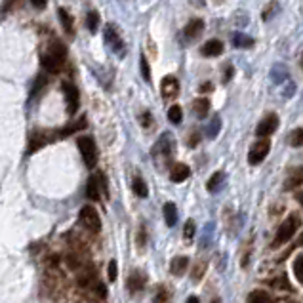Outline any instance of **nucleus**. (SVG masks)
<instances>
[{
	"instance_id": "1",
	"label": "nucleus",
	"mask_w": 303,
	"mask_h": 303,
	"mask_svg": "<svg viewBox=\"0 0 303 303\" xmlns=\"http://www.w3.org/2000/svg\"><path fill=\"white\" fill-rule=\"evenodd\" d=\"M86 128V115L78 118L77 122H73V124L65 126V128H57V130H32L29 133V147H27V155H32V153H37L39 149L46 147L50 143H54V141H59V140H65V138H69L73 133H77L78 130H84Z\"/></svg>"
},
{
	"instance_id": "2",
	"label": "nucleus",
	"mask_w": 303,
	"mask_h": 303,
	"mask_svg": "<svg viewBox=\"0 0 303 303\" xmlns=\"http://www.w3.org/2000/svg\"><path fill=\"white\" fill-rule=\"evenodd\" d=\"M67 61V48L61 40L54 39L48 44L46 52L40 55V63H42V69L50 73V75H57L61 73L63 65Z\"/></svg>"
},
{
	"instance_id": "3",
	"label": "nucleus",
	"mask_w": 303,
	"mask_h": 303,
	"mask_svg": "<svg viewBox=\"0 0 303 303\" xmlns=\"http://www.w3.org/2000/svg\"><path fill=\"white\" fill-rule=\"evenodd\" d=\"M151 156H153V160H155L158 170H166L172 164V160H174V156H176V140H174V133L170 132L160 133V138L153 145Z\"/></svg>"
},
{
	"instance_id": "4",
	"label": "nucleus",
	"mask_w": 303,
	"mask_h": 303,
	"mask_svg": "<svg viewBox=\"0 0 303 303\" xmlns=\"http://www.w3.org/2000/svg\"><path fill=\"white\" fill-rule=\"evenodd\" d=\"M299 227H301V218L297 216V214H290L282 223H280L279 231L275 234V241H273V248H279L282 244H286L288 241H292L294 239L295 231H299Z\"/></svg>"
},
{
	"instance_id": "5",
	"label": "nucleus",
	"mask_w": 303,
	"mask_h": 303,
	"mask_svg": "<svg viewBox=\"0 0 303 303\" xmlns=\"http://www.w3.org/2000/svg\"><path fill=\"white\" fill-rule=\"evenodd\" d=\"M109 196V187H107V178L103 172H95L90 176L88 183H86V198L92 202H101V194Z\"/></svg>"
},
{
	"instance_id": "6",
	"label": "nucleus",
	"mask_w": 303,
	"mask_h": 303,
	"mask_svg": "<svg viewBox=\"0 0 303 303\" xmlns=\"http://www.w3.org/2000/svg\"><path fill=\"white\" fill-rule=\"evenodd\" d=\"M77 145L80 149V155H82V160H84L86 168H95L97 166V145H95V141H93L92 136H82V138H78L77 140Z\"/></svg>"
},
{
	"instance_id": "7",
	"label": "nucleus",
	"mask_w": 303,
	"mask_h": 303,
	"mask_svg": "<svg viewBox=\"0 0 303 303\" xmlns=\"http://www.w3.org/2000/svg\"><path fill=\"white\" fill-rule=\"evenodd\" d=\"M103 40H105V44L115 52V55H118V57H124L126 55L124 40L120 39V32L117 31V27L113 23L105 25V29H103Z\"/></svg>"
},
{
	"instance_id": "8",
	"label": "nucleus",
	"mask_w": 303,
	"mask_h": 303,
	"mask_svg": "<svg viewBox=\"0 0 303 303\" xmlns=\"http://www.w3.org/2000/svg\"><path fill=\"white\" fill-rule=\"evenodd\" d=\"M78 221H80V225L84 227V229L92 231V233H99L101 231L99 214H97V210H95L93 206H90V204H86V206L80 208V212H78Z\"/></svg>"
},
{
	"instance_id": "9",
	"label": "nucleus",
	"mask_w": 303,
	"mask_h": 303,
	"mask_svg": "<svg viewBox=\"0 0 303 303\" xmlns=\"http://www.w3.org/2000/svg\"><path fill=\"white\" fill-rule=\"evenodd\" d=\"M271 149V141L269 140H257L248 151V164L250 166H257L265 160V156L269 155Z\"/></svg>"
},
{
	"instance_id": "10",
	"label": "nucleus",
	"mask_w": 303,
	"mask_h": 303,
	"mask_svg": "<svg viewBox=\"0 0 303 303\" xmlns=\"http://www.w3.org/2000/svg\"><path fill=\"white\" fill-rule=\"evenodd\" d=\"M61 90L65 93V103H67V113L69 115H75L80 107V93H78V88L75 84H71L69 80H63L61 82Z\"/></svg>"
},
{
	"instance_id": "11",
	"label": "nucleus",
	"mask_w": 303,
	"mask_h": 303,
	"mask_svg": "<svg viewBox=\"0 0 303 303\" xmlns=\"http://www.w3.org/2000/svg\"><path fill=\"white\" fill-rule=\"evenodd\" d=\"M147 286V273L141 269H132L126 280V288L130 290V294H140Z\"/></svg>"
},
{
	"instance_id": "12",
	"label": "nucleus",
	"mask_w": 303,
	"mask_h": 303,
	"mask_svg": "<svg viewBox=\"0 0 303 303\" xmlns=\"http://www.w3.org/2000/svg\"><path fill=\"white\" fill-rule=\"evenodd\" d=\"M160 93L164 101H172L178 97L179 93V80L174 75H166L160 82Z\"/></svg>"
},
{
	"instance_id": "13",
	"label": "nucleus",
	"mask_w": 303,
	"mask_h": 303,
	"mask_svg": "<svg viewBox=\"0 0 303 303\" xmlns=\"http://www.w3.org/2000/svg\"><path fill=\"white\" fill-rule=\"evenodd\" d=\"M279 115H267V117L261 118V122L257 124L256 128V136L257 138H267V136H271L273 132H277V128H279Z\"/></svg>"
},
{
	"instance_id": "14",
	"label": "nucleus",
	"mask_w": 303,
	"mask_h": 303,
	"mask_svg": "<svg viewBox=\"0 0 303 303\" xmlns=\"http://www.w3.org/2000/svg\"><path fill=\"white\" fill-rule=\"evenodd\" d=\"M223 42L218 39H212L208 40V42H204L200 48V54L204 55V57H218V55L223 54Z\"/></svg>"
},
{
	"instance_id": "15",
	"label": "nucleus",
	"mask_w": 303,
	"mask_h": 303,
	"mask_svg": "<svg viewBox=\"0 0 303 303\" xmlns=\"http://www.w3.org/2000/svg\"><path fill=\"white\" fill-rule=\"evenodd\" d=\"M189 176H191V168L183 162L174 164L170 168V181H174V183H181V181H185Z\"/></svg>"
},
{
	"instance_id": "16",
	"label": "nucleus",
	"mask_w": 303,
	"mask_h": 303,
	"mask_svg": "<svg viewBox=\"0 0 303 303\" xmlns=\"http://www.w3.org/2000/svg\"><path fill=\"white\" fill-rule=\"evenodd\" d=\"M202 31H204V21L198 19V17H194V19H191V21L183 27V37H185V39H196V37L202 35Z\"/></svg>"
},
{
	"instance_id": "17",
	"label": "nucleus",
	"mask_w": 303,
	"mask_h": 303,
	"mask_svg": "<svg viewBox=\"0 0 303 303\" xmlns=\"http://www.w3.org/2000/svg\"><path fill=\"white\" fill-rule=\"evenodd\" d=\"M189 269V257L187 256H176L170 261V273L174 277H183V273Z\"/></svg>"
},
{
	"instance_id": "18",
	"label": "nucleus",
	"mask_w": 303,
	"mask_h": 303,
	"mask_svg": "<svg viewBox=\"0 0 303 303\" xmlns=\"http://www.w3.org/2000/svg\"><path fill=\"white\" fill-rule=\"evenodd\" d=\"M297 185H303V166L294 168L292 174L288 176V179L284 181V191H292Z\"/></svg>"
},
{
	"instance_id": "19",
	"label": "nucleus",
	"mask_w": 303,
	"mask_h": 303,
	"mask_svg": "<svg viewBox=\"0 0 303 303\" xmlns=\"http://www.w3.org/2000/svg\"><path fill=\"white\" fill-rule=\"evenodd\" d=\"M193 113L198 118H206L210 113V99L208 97H198L193 101Z\"/></svg>"
},
{
	"instance_id": "20",
	"label": "nucleus",
	"mask_w": 303,
	"mask_h": 303,
	"mask_svg": "<svg viewBox=\"0 0 303 303\" xmlns=\"http://www.w3.org/2000/svg\"><path fill=\"white\" fill-rule=\"evenodd\" d=\"M223 185H225V172H216V174H212V178L208 179L206 189H208V193H218Z\"/></svg>"
},
{
	"instance_id": "21",
	"label": "nucleus",
	"mask_w": 303,
	"mask_h": 303,
	"mask_svg": "<svg viewBox=\"0 0 303 303\" xmlns=\"http://www.w3.org/2000/svg\"><path fill=\"white\" fill-rule=\"evenodd\" d=\"M162 212H164V221H166V225L174 227L178 223V208H176L174 202H166L162 206Z\"/></svg>"
},
{
	"instance_id": "22",
	"label": "nucleus",
	"mask_w": 303,
	"mask_h": 303,
	"mask_svg": "<svg viewBox=\"0 0 303 303\" xmlns=\"http://www.w3.org/2000/svg\"><path fill=\"white\" fill-rule=\"evenodd\" d=\"M57 16H59V21H61L63 25V31L67 32L69 37H73V35H75V23H73L71 14L65 8H57Z\"/></svg>"
},
{
	"instance_id": "23",
	"label": "nucleus",
	"mask_w": 303,
	"mask_h": 303,
	"mask_svg": "<svg viewBox=\"0 0 303 303\" xmlns=\"http://www.w3.org/2000/svg\"><path fill=\"white\" fill-rule=\"evenodd\" d=\"M269 286H273L275 290H282V292H294V288H292V284L288 282V277L286 275H280V277H277V279L273 280H265Z\"/></svg>"
},
{
	"instance_id": "24",
	"label": "nucleus",
	"mask_w": 303,
	"mask_h": 303,
	"mask_svg": "<svg viewBox=\"0 0 303 303\" xmlns=\"http://www.w3.org/2000/svg\"><path fill=\"white\" fill-rule=\"evenodd\" d=\"M256 40L248 37L246 32H234L233 35V46L234 48H254Z\"/></svg>"
},
{
	"instance_id": "25",
	"label": "nucleus",
	"mask_w": 303,
	"mask_h": 303,
	"mask_svg": "<svg viewBox=\"0 0 303 303\" xmlns=\"http://www.w3.org/2000/svg\"><path fill=\"white\" fill-rule=\"evenodd\" d=\"M286 141L290 147H303V128H295L286 136Z\"/></svg>"
},
{
	"instance_id": "26",
	"label": "nucleus",
	"mask_w": 303,
	"mask_h": 303,
	"mask_svg": "<svg viewBox=\"0 0 303 303\" xmlns=\"http://www.w3.org/2000/svg\"><path fill=\"white\" fill-rule=\"evenodd\" d=\"M132 187H133V193H136V196H140V198H147V196H149V189H147V185H145L143 178L136 176V178H133Z\"/></svg>"
},
{
	"instance_id": "27",
	"label": "nucleus",
	"mask_w": 303,
	"mask_h": 303,
	"mask_svg": "<svg viewBox=\"0 0 303 303\" xmlns=\"http://www.w3.org/2000/svg\"><path fill=\"white\" fill-rule=\"evenodd\" d=\"M248 301L250 303H271L273 297L267 294V292H263V290H254V292H250Z\"/></svg>"
},
{
	"instance_id": "28",
	"label": "nucleus",
	"mask_w": 303,
	"mask_h": 303,
	"mask_svg": "<svg viewBox=\"0 0 303 303\" xmlns=\"http://www.w3.org/2000/svg\"><path fill=\"white\" fill-rule=\"evenodd\" d=\"M219 130H221V118L216 115V117L212 118V122L208 126H206V136L210 138V140H216L218 138Z\"/></svg>"
},
{
	"instance_id": "29",
	"label": "nucleus",
	"mask_w": 303,
	"mask_h": 303,
	"mask_svg": "<svg viewBox=\"0 0 303 303\" xmlns=\"http://www.w3.org/2000/svg\"><path fill=\"white\" fill-rule=\"evenodd\" d=\"M86 27H88V31L90 32L97 31V27H99V14H97L95 10L88 12V16H86Z\"/></svg>"
},
{
	"instance_id": "30",
	"label": "nucleus",
	"mask_w": 303,
	"mask_h": 303,
	"mask_svg": "<svg viewBox=\"0 0 303 303\" xmlns=\"http://www.w3.org/2000/svg\"><path fill=\"white\" fill-rule=\"evenodd\" d=\"M271 77H273V80H275L277 84H280L282 80H286V78H290V77H288V71L284 69V65H280V63H279V65H275V67H273Z\"/></svg>"
},
{
	"instance_id": "31",
	"label": "nucleus",
	"mask_w": 303,
	"mask_h": 303,
	"mask_svg": "<svg viewBox=\"0 0 303 303\" xmlns=\"http://www.w3.org/2000/svg\"><path fill=\"white\" fill-rule=\"evenodd\" d=\"M140 67H141V77H143V80L149 84V82H151V65H149L147 57L143 54L140 55Z\"/></svg>"
},
{
	"instance_id": "32",
	"label": "nucleus",
	"mask_w": 303,
	"mask_h": 303,
	"mask_svg": "<svg viewBox=\"0 0 303 303\" xmlns=\"http://www.w3.org/2000/svg\"><path fill=\"white\" fill-rule=\"evenodd\" d=\"M168 118H170L172 124H181V118H183V111L179 105H174L168 109Z\"/></svg>"
},
{
	"instance_id": "33",
	"label": "nucleus",
	"mask_w": 303,
	"mask_h": 303,
	"mask_svg": "<svg viewBox=\"0 0 303 303\" xmlns=\"http://www.w3.org/2000/svg\"><path fill=\"white\" fill-rule=\"evenodd\" d=\"M294 275H295V279H297V282L303 284V252L297 254L294 259Z\"/></svg>"
},
{
	"instance_id": "34",
	"label": "nucleus",
	"mask_w": 303,
	"mask_h": 303,
	"mask_svg": "<svg viewBox=\"0 0 303 303\" xmlns=\"http://www.w3.org/2000/svg\"><path fill=\"white\" fill-rule=\"evenodd\" d=\"M46 84H48V78L44 77V75H39V77H37V80H35V84H32L31 99H32V97H37V95L40 93V90H42V88H44Z\"/></svg>"
},
{
	"instance_id": "35",
	"label": "nucleus",
	"mask_w": 303,
	"mask_h": 303,
	"mask_svg": "<svg viewBox=\"0 0 303 303\" xmlns=\"http://www.w3.org/2000/svg\"><path fill=\"white\" fill-rule=\"evenodd\" d=\"M206 267H208V263L202 259V261H198V263L194 265V269H193V277H191V280L193 282H198V280L204 277V271H206Z\"/></svg>"
},
{
	"instance_id": "36",
	"label": "nucleus",
	"mask_w": 303,
	"mask_h": 303,
	"mask_svg": "<svg viewBox=\"0 0 303 303\" xmlns=\"http://www.w3.org/2000/svg\"><path fill=\"white\" fill-rule=\"evenodd\" d=\"M136 244H138L140 250H143L147 246V231H145V225H143V223L140 225V231H138V237H136Z\"/></svg>"
},
{
	"instance_id": "37",
	"label": "nucleus",
	"mask_w": 303,
	"mask_h": 303,
	"mask_svg": "<svg viewBox=\"0 0 303 303\" xmlns=\"http://www.w3.org/2000/svg\"><path fill=\"white\" fill-rule=\"evenodd\" d=\"M183 231H185V239H187V241H191L194 234H196V225H194L193 219H187V221H185V229H183Z\"/></svg>"
},
{
	"instance_id": "38",
	"label": "nucleus",
	"mask_w": 303,
	"mask_h": 303,
	"mask_svg": "<svg viewBox=\"0 0 303 303\" xmlns=\"http://www.w3.org/2000/svg\"><path fill=\"white\" fill-rule=\"evenodd\" d=\"M198 143H200V132H198V130H191L189 138H187V145L193 149V147H196Z\"/></svg>"
},
{
	"instance_id": "39",
	"label": "nucleus",
	"mask_w": 303,
	"mask_h": 303,
	"mask_svg": "<svg viewBox=\"0 0 303 303\" xmlns=\"http://www.w3.org/2000/svg\"><path fill=\"white\" fill-rule=\"evenodd\" d=\"M107 277H109L111 282H115L117 280V259H111L109 261V267H107Z\"/></svg>"
},
{
	"instance_id": "40",
	"label": "nucleus",
	"mask_w": 303,
	"mask_h": 303,
	"mask_svg": "<svg viewBox=\"0 0 303 303\" xmlns=\"http://www.w3.org/2000/svg\"><path fill=\"white\" fill-rule=\"evenodd\" d=\"M153 299H155V301H168V299H170V292H168V288H164V286L158 288V294H155Z\"/></svg>"
},
{
	"instance_id": "41",
	"label": "nucleus",
	"mask_w": 303,
	"mask_h": 303,
	"mask_svg": "<svg viewBox=\"0 0 303 303\" xmlns=\"http://www.w3.org/2000/svg\"><path fill=\"white\" fill-rule=\"evenodd\" d=\"M140 122L143 128H151V126H153V115H151L149 111H145V113L140 117Z\"/></svg>"
},
{
	"instance_id": "42",
	"label": "nucleus",
	"mask_w": 303,
	"mask_h": 303,
	"mask_svg": "<svg viewBox=\"0 0 303 303\" xmlns=\"http://www.w3.org/2000/svg\"><path fill=\"white\" fill-rule=\"evenodd\" d=\"M233 75H234V67L231 63H227V67L223 69V84H227V82L233 78Z\"/></svg>"
},
{
	"instance_id": "43",
	"label": "nucleus",
	"mask_w": 303,
	"mask_h": 303,
	"mask_svg": "<svg viewBox=\"0 0 303 303\" xmlns=\"http://www.w3.org/2000/svg\"><path fill=\"white\" fill-rule=\"evenodd\" d=\"M210 229H214V225H212V223H208V225H206V229H204V239H202V248H206V244H208V237H210Z\"/></svg>"
},
{
	"instance_id": "44",
	"label": "nucleus",
	"mask_w": 303,
	"mask_h": 303,
	"mask_svg": "<svg viewBox=\"0 0 303 303\" xmlns=\"http://www.w3.org/2000/svg\"><path fill=\"white\" fill-rule=\"evenodd\" d=\"M275 8H277V4H275V2H271V4L267 6V10L263 12V21H269V19H271L269 16H271V12H273Z\"/></svg>"
},
{
	"instance_id": "45",
	"label": "nucleus",
	"mask_w": 303,
	"mask_h": 303,
	"mask_svg": "<svg viewBox=\"0 0 303 303\" xmlns=\"http://www.w3.org/2000/svg\"><path fill=\"white\" fill-rule=\"evenodd\" d=\"M31 4L37 10H44L46 8V4H48V0H31Z\"/></svg>"
},
{
	"instance_id": "46",
	"label": "nucleus",
	"mask_w": 303,
	"mask_h": 303,
	"mask_svg": "<svg viewBox=\"0 0 303 303\" xmlns=\"http://www.w3.org/2000/svg\"><path fill=\"white\" fill-rule=\"evenodd\" d=\"M212 90H214V84H212V82H204V84L200 86V92H202V93L212 92Z\"/></svg>"
},
{
	"instance_id": "47",
	"label": "nucleus",
	"mask_w": 303,
	"mask_h": 303,
	"mask_svg": "<svg viewBox=\"0 0 303 303\" xmlns=\"http://www.w3.org/2000/svg\"><path fill=\"white\" fill-rule=\"evenodd\" d=\"M17 0H6V4H4V14H6V12H8L10 8H12V6H14V4H16Z\"/></svg>"
},
{
	"instance_id": "48",
	"label": "nucleus",
	"mask_w": 303,
	"mask_h": 303,
	"mask_svg": "<svg viewBox=\"0 0 303 303\" xmlns=\"http://www.w3.org/2000/svg\"><path fill=\"white\" fill-rule=\"evenodd\" d=\"M295 200H297V202H299V204L303 206V191H299V193L295 194Z\"/></svg>"
},
{
	"instance_id": "49",
	"label": "nucleus",
	"mask_w": 303,
	"mask_h": 303,
	"mask_svg": "<svg viewBox=\"0 0 303 303\" xmlns=\"http://www.w3.org/2000/svg\"><path fill=\"white\" fill-rule=\"evenodd\" d=\"M187 301H189V303H198V301H200V299H198V297H196V295H191V297H189V299H187Z\"/></svg>"
},
{
	"instance_id": "50",
	"label": "nucleus",
	"mask_w": 303,
	"mask_h": 303,
	"mask_svg": "<svg viewBox=\"0 0 303 303\" xmlns=\"http://www.w3.org/2000/svg\"><path fill=\"white\" fill-rule=\"evenodd\" d=\"M297 246H303V233H301V237H299V241H297Z\"/></svg>"
},
{
	"instance_id": "51",
	"label": "nucleus",
	"mask_w": 303,
	"mask_h": 303,
	"mask_svg": "<svg viewBox=\"0 0 303 303\" xmlns=\"http://www.w3.org/2000/svg\"><path fill=\"white\" fill-rule=\"evenodd\" d=\"M301 67H303V55H301Z\"/></svg>"
}]
</instances>
